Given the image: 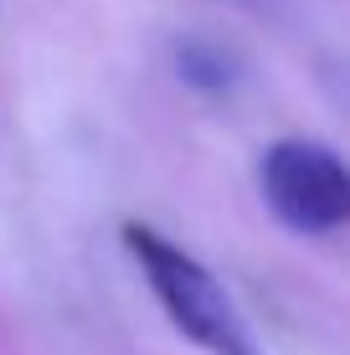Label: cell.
<instances>
[{
    "label": "cell",
    "mask_w": 350,
    "mask_h": 355,
    "mask_svg": "<svg viewBox=\"0 0 350 355\" xmlns=\"http://www.w3.org/2000/svg\"><path fill=\"white\" fill-rule=\"evenodd\" d=\"M124 248L134 252V263H139L150 293L160 299L165 320L191 345H201L207 355H263L247 320L237 314V304L227 299V288L216 284V273L201 258H191L186 248H175L170 237H160L144 222L124 227Z\"/></svg>",
    "instance_id": "cell-1"
},
{
    "label": "cell",
    "mask_w": 350,
    "mask_h": 355,
    "mask_svg": "<svg viewBox=\"0 0 350 355\" xmlns=\"http://www.w3.org/2000/svg\"><path fill=\"white\" fill-rule=\"evenodd\" d=\"M258 186L268 211L299 237H324V232L350 222V175L340 155L315 139H279L258 160Z\"/></svg>",
    "instance_id": "cell-2"
},
{
    "label": "cell",
    "mask_w": 350,
    "mask_h": 355,
    "mask_svg": "<svg viewBox=\"0 0 350 355\" xmlns=\"http://www.w3.org/2000/svg\"><path fill=\"white\" fill-rule=\"evenodd\" d=\"M175 67H180V78H186L191 88H211V93L237 78L232 57H227L216 42H180L175 46Z\"/></svg>",
    "instance_id": "cell-3"
}]
</instances>
